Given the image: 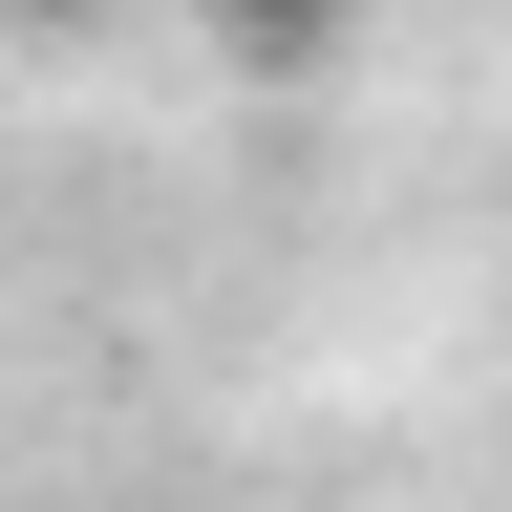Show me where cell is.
<instances>
[{
    "instance_id": "obj_2",
    "label": "cell",
    "mask_w": 512,
    "mask_h": 512,
    "mask_svg": "<svg viewBox=\"0 0 512 512\" xmlns=\"http://www.w3.org/2000/svg\"><path fill=\"white\" fill-rule=\"evenodd\" d=\"M128 0H0V43H107Z\"/></svg>"
},
{
    "instance_id": "obj_1",
    "label": "cell",
    "mask_w": 512,
    "mask_h": 512,
    "mask_svg": "<svg viewBox=\"0 0 512 512\" xmlns=\"http://www.w3.org/2000/svg\"><path fill=\"white\" fill-rule=\"evenodd\" d=\"M192 22H214V64H235V86H320V64L363 43V0H192Z\"/></svg>"
}]
</instances>
